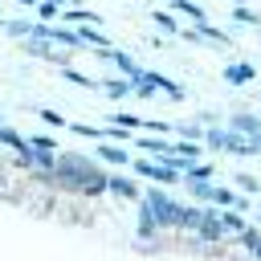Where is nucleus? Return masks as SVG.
<instances>
[{"label": "nucleus", "instance_id": "nucleus-1", "mask_svg": "<svg viewBox=\"0 0 261 261\" xmlns=\"http://www.w3.org/2000/svg\"><path fill=\"white\" fill-rule=\"evenodd\" d=\"M257 257H261V241H257Z\"/></svg>", "mask_w": 261, "mask_h": 261}]
</instances>
